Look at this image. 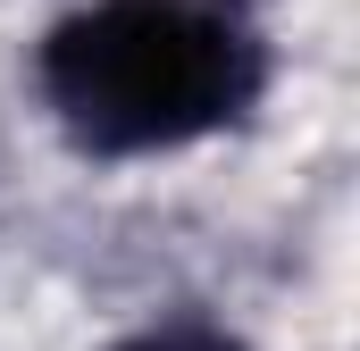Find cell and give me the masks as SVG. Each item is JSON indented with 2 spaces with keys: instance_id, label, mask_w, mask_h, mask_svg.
I'll return each mask as SVG.
<instances>
[{
  "instance_id": "1",
  "label": "cell",
  "mask_w": 360,
  "mask_h": 351,
  "mask_svg": "<svg viewBox=\"0 0 360 351\" xmlns=\"http://www.w3.org/2000/svg\"><path fill=\"white\" fill-rule=\"evenodd\" d=\"M34 92L76 151L160 159L260 109L269 34L252 0H84L42 34Z\"/></svg>"
},
{
  "instance_id": "2",
  "label": "cell",
  "mask_w": 360,
  "mask_h": 351,
  "mask_svg": "<svg viewBox=\"0 0 360 351\" xmlns=\"http://www.w3.org/2000/svg\"><path fill=\"white\" fill-rule=\"evenodd\" d=\"M109 351H252L243 335H226L218 318H151V326H134L126 343Z\"/></svg>"
}]
</instances>
